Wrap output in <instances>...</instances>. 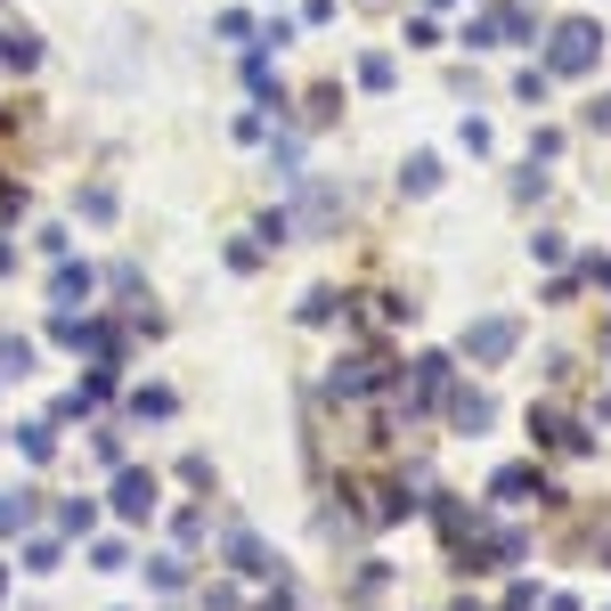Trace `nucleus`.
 Returning <instances> with one entry per match:
<instances>
[{
  "label": "nucleus",
  "instance_id": "nucleus-9",
  "mask_svg": "<svg viewBox=\"0 0 611 611\" xmlns=\"http://www.w3.org/2000/svg\"><path fill=\"white\" fill-rule=\"evenodd\" d=\"M50 293H57L66 310H74V302H90V269H57V286H50Z\"/></svg>",
  "mask_w": 611,
  "mask_h": 611
},
{
  "label": "nucleus",
  "instance_id": "nucleus-4",
  "mask_svg": "<svg viewBox=\"0 0 611 611\" xmlns=\"http://www.w3.org/2000/svg\"><path fill=\"white\" fill-rule=\"evenodd\" d=\"M530 490H538V497H546V481H538V473H530V465H505V473H497V481H490V497H505V505H530Z\"/></svg>",
  "mask_w": 611,
  "mask_h": 611
},
{
  "label": "nucleus",
  "instance_id": "nucleus-5",
  "mask_svg": "<svg viewBox=\"0 0 611 611\" xmlns=\"http://www.w3.org/2000/svg\"><path fill=\"white\" fill-rule=\"evenodd\" d=\"M399 187H408V196H432V187H440V156H408Z\"/></svg>",
  "mask_w": 611,
  "mask_h": 611
},
{
  "label": "nucleus",
  "instance_id": "nucleus-11",
  "mask_svg": "<svg viewBox=\"0 0 611 611\" xmlns=\"http://www.w3.org/2000/svg\"><path fill=\"white\" fill-rule=\"evenodd\" d=\"M360 82L367 90H392V57H360Z\"/></svg>",
  "mask_w": 611,
  "mask_h": 611
},
{
  "label": "nucleus",
  "instance_id": "nucleus-13",
  "mask_svg": "<svg viewBox=\"0 0 611 611\" xmlns=\"http://www.w3.org/2000/svg\"><path fill=\"white\" fill-rule=\"evenodd\" d=\"M375 9H384V0H375Z\"/></svg>",
  "mask_w": 611,
  "mask_h": 611
},
{
  "label": "nucleus",
  "instance_id": "nucleus-8",
  "mask_svg": "<svg viewBox=\"0 0 611 611\" xmlns=\"http://www.w3.org/2000/svg\"><path fill=\"white\" fill-rule=\"evenodd\" d=\"M457 432H481V425H490V399H481V392H457Z\"/></svg>",
  "mask_w": 611,
  "mask_h": 611
},
{
  "label": "nucleus",
  "instance_id": "nucleus-7",
  "mask_svg": "<svg viewBox=\"0 0 611 611\" xmlns=\"http://www.w3.org/2000/svg\"><path fill=\"white\" fill-rule=\"evenodd\" d=\"M33 57H41V41H33V33H0V66H17V74H25Z\"/></svg>",
  "mask_w": 611,
  "mask_h": 611
},
{
  "label": "nucleus",
  "instance_id": "nucleus-3",
  "mask_svg": "<svg viewBox=\"0 0 611 611\" xmlns=\"http://www.w3.org/2000/svg\"><path fill=\"white\" fill-rule=\"evenodd\" d=\"M115 505H122V514H156V473H115Z\"/></svg>",
  "mask_w": 611,
  "mask_h": 611
},
{
  "label": "nucleus",
  "instance_id": "nucleus-10",
  "mask_svg": "<svg viewBox=\"0 0 611 611\" xmlns=\"http://www.w3.org/2000/svg\"><path fill=\"white\" fill-rule=\"evenodd\" d=\"M33 367V343H17V334H9V343H0V375H25Z\"/></svg>",
  "mask_w": 611,
  "mask_h": 611
},
{
  "label": "nucleus",
  "instance_id": "nucleus-2",
  "mask_svg": "<svg viewBox=\"0 0 611 611\" xmlns=\"http://www.w3.org/2000/svg\"><path fill=\"white\" fill-rule=\"evenodd\" d=\"M514 343H522V326H514V319H481V326L465 334V351H473L481 367H490V360H505V351H514Z\"/></svg>",
  "mask_w": 611,
  "mask_h": 611
},
{
  "label": "nucleus",
  "instance_id": "nucleus-1",
  "mask_svg": "<svg viewBox=\"0 0 611 611\" xmlns=\"http://www.w3.org/2000/svg\"><path fill=\"white\" fill-rule=\"evenodd\" d=\"M596 50H603V33L587 25V17H571V25L555 33V50H546V66H555V74H587V66H596Z\"/></svg>",
  "mask_w": 611,
  "mask_h": 611
},
{
  "label": "nucleus",
  "instance_id": "nucleus-6",
  "mask_svg": "<svg viewBox=\"0 0 611 611\" xmlns=\"http://www.w3.org/2000/svg\"><path fill=\"white\" fill-rule=\"evenodd\" d=\"M25 522H33V490H0V538L25 530Z\"/></svg>",
  "mask_w": 611,
  "mask_h": 611
},
{
  "label": "nucleus",
  "instance_id": "nucleus-12",
  "mask_svg": "<svg viewBox=\"0 0 611 611\" xmlns=\"http://www.w3.org/2000/svg\"><path fill=\"white\" fill-rule=\"evenodd\" d=\"M0 596H9V571H0Z\"/></svg>",
  "mask_w": 611,
  "mask_h": 611
}]
</instances>
